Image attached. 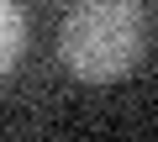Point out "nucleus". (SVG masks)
Segmentation results:
<instances>
[{"label":"nucleus","instance_id":"obj_2","mask_svg":"<svg viewBox=\"0 0 158 142\" xmlns=\"http://www.w3.org/2000/svg\"><path fill=\"white\" fill-rule=\"evenodd\" d=\"M21 42H27V21L11 0H0V74H11L16 58H21Z\"/></svg>","mask_w":158,"mask_h":142},{"label":"nucleus","instance_id":"obj_1","mask_svg":"<svg viewBox=\"0 0 158 142\" xmlns=\"http://www.w3.org/2000/svg\"><path fill=\"white\" fill-rule=\"evenodd\" d=\"M148 47V21L137 0H74V11L63 16L58 53L69 63V74L106 84L137 68Z\"/></svg>","mask_w":158,"mask_h":142}]
</instances>
